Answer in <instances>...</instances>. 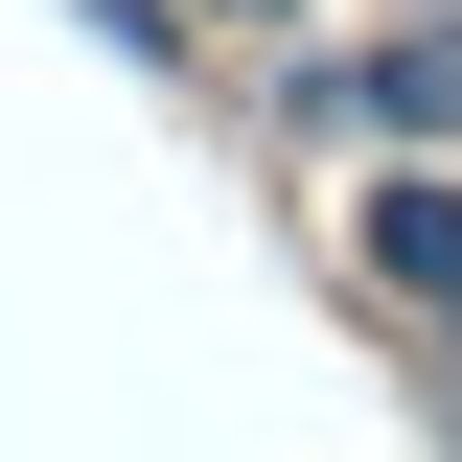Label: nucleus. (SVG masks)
I'll list each match as a JSON object with an SVG mask.
<instances>
[{"instance_id": "nucleus-1", "label": "nucleus", "mask_w": 462, "mask_h": 462, "mask_svg": "<svg viewBox=\"0 0 462 462\" xmlns=\"http://www.w3.org/2000/svg\"><path fill=\"white\" fill-rule=\"evenodd\" d=\"M370 254H393L416 300H462V208H439V185H393V208H370Z\"/></svg>"}]
</instances>
